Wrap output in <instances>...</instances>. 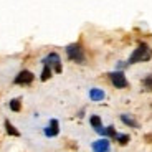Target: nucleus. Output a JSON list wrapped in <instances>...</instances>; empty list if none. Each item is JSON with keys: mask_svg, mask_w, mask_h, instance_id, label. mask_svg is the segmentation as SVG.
I'll use <instances>...</instances> for the list:
<instances>
[{"mask_svg": "<svg viewBox=\"0 0 152 152\" xmlns=\"http://www.w3.org/2000/svg\"><path fill=\"white\" fill-rule=\"evenodd\" d=\"M151 56H152L151 48H149L145 43H141V45L134 50V53L131 55L129 63H131V65H134V63H139V61H149V60H151Z\"/></svg>", "mask_w": 152, "mask_h": 152, "instance_id": "f257e3e1", "label": "nucleus"}, {"mask_svg": "<svg viewBox=\"0 0 152 152\" xmlns=\"http://www.w3.org/2000/svg\"><path fill=\"white\" fill-rule=\"evenodd\" d=\"M66 53H68V58L75 63H83L84 61V53H83V48L81 45L78 43H73V45L66 46Z\"/></svg>", "mask_w": 152, "mask_h": 152, "instance_id": "f03ea898", "label": "nucleus"}, {"mask_svg": "<svg viewBox=\"0 0 152 152\" xmlns=\"http://www.w3.org/2000/svg\"><path fill=\"white\" fill-rule=\"evenodd\" d=\"M109 78H111V83H113L116 88H119V89H122V88H127V80H126L124 73H121V71L111 73Z\"/></svg>", "mask_w": 152, "mask_h": 152, "instance_id": "7ed1b4c3", "label": "nucleus"}, {"mask_svg": "<svg viewBox=\"0 0 152 152\" xmlns=\"http://www.w3.org/2000/svg\"><path fill=\"white\" fill-rule=\"evenodd\" d=\"M43 65L50 66V68L53 66L56 73H61V61H60V56H58L56 53H50L48 56L43 60Z\"/></svg>", "mask_w": 152, "mask_h": 152, "instance_id": "20e7f679", "label": "nucleus"}, {"mask_svg": "<svg viewBox=\"0 0 152 152\" xmlns=\"http://www.w3.org/2000/svg\"><path fill=\"white\" fill-rule=\"evenodd\" d=\"M33 81V73L23 69V71L18 73V76L15 78V84H30Z\"/></svg>", "mask_w": 152, "mask_h": 152, "instance_id": "39448f33", "label": "nucleus"}, {"mask_svg": "<svg viewBox=\"0 0 152 152\" xmlns=\"http://www.w3.org/2000/svg\"><path fill=\"white\" fill-rule=\"evenodd\" d=\"M93 151L94 152H107L109 151V141L107 139H99L93 142Z\"/></svg>", "mask_w": 152, "mask_h": 152, "instance_id": "423d86ee", "label": "nucleus"}, {"mask_svg": "<svg viewBox=\"0 0 152 152\" xmlns=\"http://www.w3.org/2000/svg\"><path fill=\"white\" fill-rule=\"evenodd\" d=\"M58 132H60V126H58L56 119H53V121L50 122V126L45 129V134L48 137H55V136H58Z\"/></svg>", "mask_w": 152, "mask_h": 152, "instance_id": "0eeeda50", "label": "nucleus"}, {"mask_svg": "<svg viewBox=\"0 0 152 152\" xmlns=\"http://www.w3.org/2000/svg\"><path fill=\"white\" fill-rule=\"evenodd\" d=\"M91 126L94 127V131H98L99 134H104V129H103V124H101V118L99 116H91Z\"/></svg>", "mask_w": 152, "mask_h": 152, "instance_id": "6e6552de", "label": "nucleus"}, {"mask_svg": "<svg viewBox=\"0 0 152 152\" xmlns=\"http://www.w3.org/2000/svg\"><path fill=\"white\" fill-rule=\"evenodd\" d=\"M89 96H91L93 101H101V99H104V91L99 89V88H93L89 91Z\"/></svg>", "mask_w": 152, "mask_h": 152, "instance_id": "1a4fd4ad", "label": "nucleus"}, {"mask_svg": "<svg viewBox=\"0 0 152 152\" xmlns=\"http://www.w3.org/2000/svg\"><path fill=\"white\" fill-rule=\"evenodd\" d=\"M121 121L124 122V124H127L129 127H139V124H137V121H134V119L131 118L129 114H122V116H121Z\"/></svg>", "mask_w": 152, "mask_h": 152, "instance_id": "9d476101", "label": "nucleus"}, {"mask_svg": "<svg viewBox=\"0 0 152 152\" xmlns=\"http://www.w3.org/2000/svg\"><path fill=\"white\" fill-rule=\"evenodd\" d=\"M142 88H144L145 91H152V75L145 76L144 80H142Z\"/></svg>", "mask_w": 152, "mask_h": 152, "instance_id": "9b49d317", "label": "nucleus"}, {"mask_svg": "<svg viewBox=\"0 0 152 152\" xmlns=\"http://www.w3.org/2000/svg\"><path fill=\"white\" fill-rule=\"evenodd\" d=\"M114 139H116V141H118L121 145H126L127 142H129V136H127V134H116V137H114Z\"/></svg>", "mask_w": 152, "mask_h": 152, "instance_id": "f8f14e48", "label": "nucleus"}, {"mask_svg": "<svg viewBox=\"0 0 152 152\" xmlns=\"http://www.w3.org/2000/svg\"><path fill=\"white\" fill-rule=\"evenodd\" d=\"M5 127H7V132L10 134V136H20V132L10 124V121H5Z\"/></svg>", "mask_w": 152, "mask_h": 152, "instance_id": "ddd939ff", "label": "nucleus"}, {"mask_svg": "<svg viewBox=\"0 0 152 152\" xmlns=\"http://www.w3.org/2000/svg\"><path fill=\"white\" fill-rule=\"evenodd\" d=\"M10 109H12V111H15V113H17V111H20V109H22L20 99H12V101H10Z\"/></svg>", "mask_w": 152, "mask_h": 152, "instance_id": "4468645a", "label": "nucleus"}, {"mask_svg": "<svg viewBox=\"0 0 152 152\" xmlns=\"http://www.w3.org/2000/svg\"><path fill=\"white\" fill-rule=\"evenodd\" d=\"M50 76H51V68L45 65V68H43V71H42V81L50 80Z\"/></svg>", "mask_w": 152, "mask_h": 152, "instance_id": "2eb2a0df", "label": "nucleus"}, {"mask_svg": "<svg viewBox=\"0 0 152 152\" xmlns=\"http://www.w3.org/2000/svg\"><path fill=\"white\" fill-rule=\"evenodd\" d=\"M104 134H106V136H109V137H116V131H114V127L113 126H109V127H106V131H104Z\"/></svg>", "mask_w": 152, "mask_h": 152, "instance_id": "dca6fc26", "label": "nucleus"}]
</instances>
